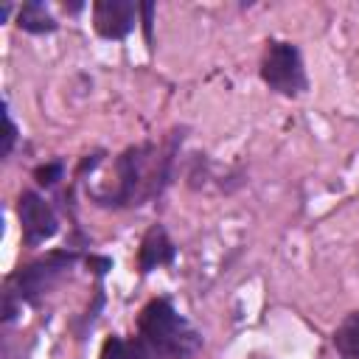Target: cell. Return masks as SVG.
I'll use <instances>...</instances> for the list:
<instances>
[{"label": "cell", "instance_id": "7a4b0ae2", "mask_svg": "<svg viewBox=\"0 0 359 359\" xmlns=\"http://www.w3.org/2000/svg\"><path fill=\"white\" fill-rule=\"evenodd\" d=\"M261 79L280 95H300L306 90V70L300 50L292 42H269L261 59Z\"/></svg>", "mask_w": 359, "mask_h": 359}, {"label": "cell", "instance_id": "52a82bcc", "mask_svg": "<svg viewBox=\"0 0 359 359\" xmlns=\"http://www.w3.org/2000/svg\"><path fill=\"white\" fill-rule=\"evenodd\" d=\"M17 25L22 31H31V34H50V31H56V20L50 17V11L45 8V3H39V0L25 3L17 11Z\"/></svg>", "mask_w": 359, "mask_h": 359}, {"label": "cell", "instance_id": "8992f818", "mask_svg": "<svg viewBox=\"0 0 359 359\" xmlns=\"http://www.w3.org/2000/svg\"><path fill=\"white\" fill-rule=\"evenodd\" d=\"M174 261V244L165 233V227L160 224H151L140 241V250H137V269L146 275L157 266H165Z\"/></svg>", "mask_w": 359, "mask_h": 359}, {"label": "cell", "instance_id": "30bf717a", "mask_svg": "<svg viewBox=\"0 0 359 359\" xmlns=\"http://www.w3.org/2000/svg\"><path fill=\"white\" fill-rule=\"evenodd\" d=\"M101 359H132V353H129V345L121 337H109L101 348Z\"/></svg>", "mask_w": 359, "mask_h": 359}, {"label": "cell", "instance_id": "5b68a950", "mask_svg": "<svg viewBox=\"0 0 359 359\" xmlns=\"http://www.w3.org/2000/svg\"><path fill=\"white\" fill-rule=\"evenodd\" d=\"M137 20V6L129 0H98L93 6V25L104 39H123Z\"/></svg>", "mask_w": 359, "mask_h": 359}, {"label": "cell", "instance_id": "6da1fadb", "mask_svg": "<svg viewBox=\"0 0 359 359\" xmlns=\"http://www.w3.org/2000/svg\"><path fill=\"white\" fill-rule=\"evenodd\" d=\"M137 331L140 339L165 359H188L202 348V337L196 334V328L165 297H157L143 306Z\"/></svg>", "mask_w": 359, "mask_h": 359}, {"label": "cell", "instance_id": "277c9868", "mask_svg": "<svg viewBox=\"0 0 359 359\" xmlns=\"http://www.w3.org/2000/svg\"><path fill=\"white\" fill-rule=\"evenodd\" d=\"M17 216L22 224V238L28 247H36L42 241H48L50 236H56L59 222L53 208L36 194V191H22L17 199Z\"/></svg>", "mask_w": 359, "mask_h": 359}, {"label": "cell", "instance_id": "7c38bea8", "mask_svg": "<svg viewBox=\"0 0 359 359\" xmlns=\"http://www.w3.org/2000/svg\"><path fill=\"white\" fill-rule=\"evenodd\" d=\"M140 11H143V31H146V36H151V14H154V6L151 3H143Z\"/></svg>", "mask_w": 359, "mask_h": 359}, {"label": "cell", "instance_id": "ba28073f", "mask_svg": "<svg viewBox=\"0 0 359 359\" xmlns=\"http://www.w3.org/2000/svg\"><path fill=\"white\" fill-rule=\"evenodd\" d=\"M334 345L345 359H359V311H351L334 331Z\"/></svg>", "mask_w": 359, "mask_h": 359}, {"label": "cell", "instance_id": "3957f363", "mask_svg": "<svg viewBox=\"0 0 359 359\" xmlns=\"http://www.w3.org/2000/svg\"><path fill=\"white\" fill-rule=\"evenodd\" d=\"M76 252L73 250H56V252H50V255H45V258H39V261H31L28 266H22L14 278H11V283H14V289H8L20 303L25 300V303H36L53 283H56V278L62 275V272H67L73 264H76Z\"/></svg>", "mask_w": 359, "mask_h": 359}, {"label": "cell", "instance_id": "9c48e42d", "mask_svg": "<svg viewBox=\"0 0 359 359\" xmlns=\"http://www.w3.org/2000/svg\"><path fill=\"white\" fill-rule=\"evenodd\" d=\"M62 163H45V165H39L36 171H34V180L39 182V185H45V188H50V185H56V180H62Z\"/></svg>", "mask_w": 359, "mask_h": 359}, {"label": "cell", "instance_id": "8fae6325", "mask_svg": "<svg viewBox=\"0 0 359 359\" xmlns=\"http://www.w3.org/2000/svg\"><path fill=\"white\" fill-rule=\"evenodd\" d=\"M14 140H17V126H14V121H11L8 109H6V146H3V154H11Z\"/></svg>", "mask_w": 359, "mask_h": 359}]
</instances>
